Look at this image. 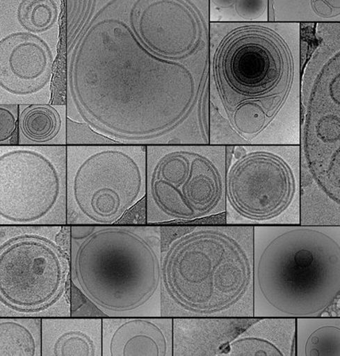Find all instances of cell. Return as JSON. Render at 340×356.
<instances>
[{"label": "cell", "mask_w": 340, "mask_h": 356, "mask_svg": "<svg viewBox=\"0 0 340 356\" xmlns=\"http://www.w3.org/2000/svg\"><path fill=\"white\" fill-rule=\"evenodd\" d=\"M66 54L70 120L118 144L210 145V49L160 57L136 35L131 1L95 0Z\"/></svg>", "instance_id": "obj_1"}, {"label": "cell", "mask_w": 340, "mask_h": 356, "mask_svg": "<svg viewBox=\"0 0 340 356\" xmlns=\"http://www.w3.org/2000/svg\"><path fill=\"white\" fill-rule=\"evenodd\" d=\"M300 22H210V144L300 139ZM290 140L293 143L291 138Z\"/></svg>", "instance_id": "obj_2"}, {"label": "cell", "mask_w": 340, "mask_h": 356, "mask_svg": "<svg viewBox=\"0 0 340 356\" xmlns=\"http://www.w3.org/2000/svg\"><path fill=\"white\" fill-rule=\"evenodd\" d=\"M254 227H162V316H236L254 300Z\"/></svg>", "instance_id": "obj_3"}, {"label": "cell", "mask_w": 340, "mask_h": 356, "mask_svg": "<svg viewBox=\"0 0 340 356\" xmlns=\"http://www.w3.org/2000/svg\"><path fill=\"white\" fill-rule=\"evenodd\" d=\"M72 286L104 317L162 316V227L70 225Z\"/></svg>", "instance_id": "obj_4"}, {"label": "cell", "mask_w": 340, "mask_h": 356, "mask_svg": "<svg viewBox=\"0 0 340 356\" xmlns=\"http://www.w3.org/2000/svg\"><path fill=\"white\" fill-rule=\"evenodd\" d=\"M340 298V225L254 227V317L323 316Z\"/></svg>", "instance_id": "obj_5"}, {"label": "cell", "mask_w": 340, "mask_h": 356, "mask_svg": "<svg viewBox=\"0 0 340 356\" xmlns=\"http://www.w3.org/2000/svg\"><path fill=\"white\" fill-rule=\"evenodd\" d=\"M301 76L300 170L319 225H340V23H313Z\"/></svg>", "instance_id": "obj_6"}, {"label": "cell", "mask_w": 340, "mask_h": 356, "mask_svg": "<svg viewBox=\"0 0 340 356\" xmlns=\"http://www.w3.org/2000/svg\"><path fill=\"white\" fill-rule=\"evenodd\" d=\"M70 225H0V317L72 316Z\"/></svg>", "instance_id": "obj_7"}, {"label": "cell", "mask_w": 340, "mask_h": 356, "mask_svg": "<svg viewBox=\"0 0 340 356\" xmlns=\"http://www.w3.org/2000/svg\"><path fill=\"white\" fill-rule=\"evenodd\" d=\"M228 145H147L145 224L205 219L227 211Z\"/></svg>", "instance_id": "obj_8"}, {"label": "cell", "mask_w": 340, "mask_h": 356, "mask_svg": "<svg viewBox=\"0 0 340 356\" xmlns=\"http://www.w3.org/2000/svg\"><path fill=\"white\" fill-rule=\"evenodd\" d=\"M67 225L120 223L147 197V145H67Z\"/></svg>", "instance_id": "obj_9"}, {"label": "cell", "mask_w": 340, "mask_h": 356, "mask_svg": "<svg viewBox=\"0 0 340 356\" xmlns=\"http://www.w3.org/2000/svg\"><path fill=\"white\" fill-rule=\"evenodd\" d=\"M0 225H67V145H0Z\"/></svg>", "instance_id": "obj_10"}, {"label": "cell", "mask_w": 340, "mask_h": 356, "mask_svg": "<svg viewBox=\"0 0 340 356\" xmlns=\"http://www.w3.org/2000/svg\"><path fill=\"white\" fill-rule=\"evenodd\" d=\"M248 151L243 145L228 147L225 190L227 202L245 219L266 221L286 211L296 196V174L288 161L276 152Z\"/></svg>", "instance_id": "obj_11"}, {"label": "cell", "mask_w": 340, "mask_h": 356, "mask_svg": "<svg viewBox=\"0 0 340 356\" xmlns=\"http://www.w3.org/2000/svg\"><path fill=\"white\" fill-rule=\"evenodd\" d=\"M60 33L0 29V105L53 102Z\"/></svg>", "instance_id": "obj_12"}, {"label": "cell", "mask_w": 340, "mask_h": 356, "mask_svg": "<svg viewBox=\"0 0 340 356\" xmlns=\"http://www.w3.org/2000/svg\"><path fill=\"white\" fill-rule=\"evenodd\" d=\"M140 40L163 58L181 60L210 49V2L131 0Z\"/></svg>", "instance_id": "obj_13"}, {"label": "cell", "mask_w": 340, "mask_h": 356, "mask_svg": "<svg viewBox=\"0 0 340 356\" xmlns=\"http://www.w3.org/2000/svg\"><path fill=\"white\" fill-rule=\"evenodd\" d=\"M172 317H104L102 356H173Z\"/></svg>", "instance_id": "obj_14"}, {"label": "cell", "mask_w": 340, "mask_h": 356, "mask_svg": "<svg viewBox=\"0 0 340 356\" xmlns=\"http://www.w3.org/2000/svg\"><path fill=\"white\" fill-rule=\"evenodd\" d=\"M42 356H102V318L42 319Z\"/></svg>", "instance_id": "obj_15"}, {"label": "cell", "mask_w": 340, "mask_h": 356, "mask_svg": "<svg viewBox=\"0 0 340 356\" xmlns=\"http://www.w3.org/2000/svg\"><path fill=\"white\" fill-rule=\"evenodd\" d=\"M296 318L261 317L227 344V355H296Z\"/></svg>", "instance_id": "obj_16"}, {"label": "cell", "mask_w": 340, "mask_h": 356, "mask_svg": "<svg viewBox=\"0 0 340 356\" xmlns=\"http://www.w3.org/2000/svg\"><path fill=\"white\" fill-rule=\"evenodd\" d=\"M63 0H0V29L40 35L63 33Z\"/></svg>", "instance_id": "obj_17"}, {"label": "cell", "mask_w": 340, "mask_h": 356, "mask_svg": "<svg viewBox=\"0 0 340 356\" xmlns=\"http://www.w3.org/2000/svg\"><path fill=\"white\" fill-rule=\"evenodd\" d=\"M66 103L19 106L18 145H67Z\"/></svg>", "instance_id": "obj_18"}, {"label": "cell", "mask_w": 340, "mask_h": 356, "mask_svg": "<svg viewBox=\"0 0 340 356\" xmlns=\"http://www.w3.org/2000/svg\"><path fill=\"white\" fill-rule=\"evenodd\" d=\"M296 355L340 356V316L296 318Z\"/></svg>", "instance_id": "obj_19"}, {"label": "cell", "mask_w": 340, "mask_h": 356, "mask_svg": "<svg viewBox=\"0 0 340 356\" xmlns=\"http://www.w3.org/2000/svg\"><path fill=\"white\" fill-rule=\"evenodd\" d=\"M42 318L0 317V356H42Z\"/></svg>", "instance_id": "obj_20"}, {"label": "cell", "mask_w": 340, "mask_h": 356, "mask_svg": "<svg viewBox=\"0 0 340 356\" xmlns=\"http://www.w3.org/2000/svg\"><path fill=\"white\" fill-rule=\"evenodd\" d=\"M95 0L90 1H78V0H66L64 1L65 9V48L71 47L77 40L79 33L86 24L88 19L92 13Z\"/></svg>", "instance_id": "obj_21"}, {"label": "cell", "mask_w": 340, "mask_h": 356, "mask_svg": "<svg viewBox=\"0 0 340 356\" xmlns=\"http://www.w3.org/2000/svg\"><path fill=\"white\" fill-rule=\"evenodd\" d=\"M118 144L117 141L100 135L85 122L67 118V145Z\"/></svg>", "instance_id": "obj_22"}, {"label": "cell", "mask_w": 340, "mask_h": 356, "mask_svg": "<svg viewBox=\"0 0 340 356\" xmlns=\"http://www.w3.org/2000/svg\"><path fill=\"white\" fill-rule=\"evenodd\" d=\"M19 106L0 105V145H18Z\"/></svg>", "instance_id": "obj_23"}]
</instances>
